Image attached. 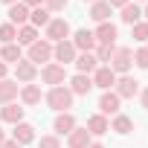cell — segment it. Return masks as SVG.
Listing matches in <instances>:
<instances>
[{
	"label": "cell",
	"mask_w": 148,
	"mask_h": 148,
	"mask_svg": "<svg viewBox=\"0 0 148 148\" xmlns=\"http://www.w3.org/2000/svg\"><path fill=\"white\" fill-rule=\"evenodd\" d=\"M26 58H29L35 67H38V64H49V61H52V44H49L47 38H38V41L29 47Z\"/></svg>",
	"instance_id": "5"
},
{
	"label": "cell",
	"mask_w": 148,
	"mask_h": 148,
	"mask_svg": "<svg viewBox=\"0 0 148 148\" xmlns=\"http://www.w3.org/2000/svg\"><path fill=\"white\" fill-rule=\"evenodd\" d=\"M134 64H136L139 70H148V47H139V49L134 52Z\"/></svg>",
	"instance_id": "33"
},
{
	"label": "cell",
	"mask_w": 148,
	"mask_h": 148,
	"mask_svg": "<svg viewBox=\"0 0 148 148\" xmlns=\"http://www.w3.org/2000/svg\"><path fill=\"white\" fill-rule=\"evenodd\" d=\"M38 79V67L29 61V58H21L18 64H15V82H21V84H32Z\"/></svg>",
	"instance_id": "10"
},
{
	"label": "cell",
	"mask_w": 148,
	"mask_h": 148,
	"mask_svg": "<svg viewBox=\"0 0 148 148\" xmlns=\"http://www.w3.org/2000/svg\"><path fill=\"white\" fill-rule=\"evenodd\" d=\"M52 21V15L44 9V6H38V9H29V23L35 26V29H41V26H47Z\"/></svg>",
	"instance_id": "28"
},
{
	"label": "cell",
	"mask_w": 148,
	"mask_h": 148,
	"mask_svg": "<svg viewBox=\"0 0 148 148\" xmlns=\"http://www.w3.org/2000/svg\"><path fill=\"white\" fill-rule=\"evenodd\" d=\"M70 41H73V47H76V52H93L99 47L96 38H93V29H76L70 35Z\"/></svg>",
	"instance_id": "8"
},
{
	"label": "cell",
	"mask_w": 148,
	"mask_h": 148,
	"mask_svg": "<svg viewBox=\"0 0 148 148\" xmlns=\"http://www.w3.org/2000/svg\"><path fill=\"white\" fill-rule=\"evenodd\" d=\"M93 87H99L102 93L105 90H113V84H116V73L110 70V67H96V73H93Z\"/></svg>",
	"instance_id": "12"
},
{
	"label": "cell",
	"mask_w": 148,
	"mask_h": 148,
	"mask_svg": "<svg viewBox=\"0 0 148 148\" xmlns=\"http://www.w3.org/2000/svg\"><path fill=\"white\" fill-rule=\"evenodd\" d=\"M6 15H9V23L12 26H26L29 23V6H23V3H12Z\"/></svg>",
	"instance_id": "19"
},
{
	"label": "cell",
	"mask_w": 148,
	"mask_h": 148,
	"mask_svg": "<svg viewBox=\"0 0 148 148\" xmlns=\"http://www.w3.org/2000/svg\"><path fill=\"white\" fill-rule=\"evenodd\" d=\"M21 102L26 105V108H32V105H38L41 102V84H21Z\"/></svg>",
	"instance_id": "24"
},
{
	"label": "cell",
	"mask_w": 148,
	"mask_h": 148,
	"mask_svg": "<svg viewBox=\"0 0 148 148\" xmlns=\"http://www.w3.org/2000/svg\"><path fill=\"white\" fill-rule=\"evenodd\" d=\"M113 93H116L119 99H134V96H139V82H136L134 76H116Z\"/></svg>",
	"instance_id": "7"
},
{
	"label": "cell",
	"mask_w": 148,
	"mask_h": 148,
	"mask_svg": "<svg viewBox=\"0 0 148 148\" xmlns=\"http://www.w3.org/2000/svg\"><path fill=\"white\" fill-rule=\"evenodd\" d=\"M6 70H9V64H3V61H0V82L6 79Z\"/></svg>",
	"instance_id": "39"
},
{
	"label": "cell",
	"mask_w": 148,
	"mask_h": 148,
	"mask_svg": "<svg viewBox=\"0 0 148 148\" xmlns=\"http://www.w3.org/2000/svg\"><path fill=\"white\" fill-rule=\"evenodd\" d=\"M87 148H105V145H102V142H90Z\"/></svg>",
	"instance_id": "41"
},
{
	"label": "cell",
	"mask_w": 148,
	"mask_h": 148,
	"mask_svg": "<svg viewBox=\"0 0 148 148\" xmlns=\"http://www.w3.org/2000/svg\"><path fill=\"white\" fill-rule=\"evenodd\" d=\"M145 47H148V44H145Z\"/></svg>",
	"instance_id": "46"
},
{
	"label": "cell",
	"mask_w": 148,
	"mask_h": 148,
	"mask_svg": "<svg viewBox=\"0 0 148 148\" xmlns=\"http://www.w3.org/2000/svg\"><path fill=\"white\" fill-rule=\"evenodd\" d=\"M18 41V26H12L9 21L0 23V44H15Z\"/></svg>",
	"instance_id": "29"
},
{
	"label": "cell",
	"mask_w": 148,
	"mask_h": 148,
	"mask_svg": "<svg viewBox=\"0 0 148 148\" xmlns=\"http://www.w3.org/2000/svg\"><path fill=\"white\" fill-rule=\"evenodd\" d=\"M110 15H113V9H110L108 0H96V3H90V18H93L96 23H108Z\"/></svg>",
	"instance_id": "21"
},
{
	"label": "cell",
	"mask_w": 148,
	"mask_h": 148,
	"mask_svg": "<svg viewBox=\"0 0 148 148\" xmlns=\"http://www.w3.org/2000/svg\"><path fill=\"white\" fill-rule=\"evenodd\" d=\"M67 3H70V0H44V9H47L49 15H55V12H61Z\"/></svg>",
	"instance_id": "34"
},
{
	"label": "cell",
	"mask_w": 148,
	"mask_h": 148,
	"mask_svg": "<svg viewBox=\"0 0 148 148\" xmlns=\"http://www.w3.org/2000/svg\"><path fill=\"white\" fill-rule=\"evenodd\" d=\"M119 21L128 23V26L139 23V21H142V9H139V3H125V6L119 9Z\"/></svg>",
	"instance_id": "22"
},
{
	"label": "cell",
	"mask_w": 148,
	"mask_h": 148,
	"mask_svg": "<svg viewBox=\"0 0 148 148\" xmlns=\"http://www.w3.org/2000/svg\"><path fill=\"white\" fill-rule=\"evenodd\" d=\"M3 148H23V145H18L15 139H6V142H3Z\"/></svg>",
	"instance_id": "38"
},
{
	"label": "cell",
	"mask_w": 148,
	"mask_h": 148,
	"mask_svg": "<svg viewBox=\"0 0 148 148\" xmlns=\"http://www.w3.org/2000/svg\"><path fill=\"white\" fill-rule=\"evenodd\" d=\"M23 58V49H21V44L15 41V44H3L0 47V61L3 64H18Z\"/></svg>",
	"instance_id": "23"
},
{
	"label": "cell",
	"mask_w": 148,
	"mask_h": 148,
	"mask_svg": "<svg viewBox=\"0 0 148 148\" xmlns=\"http://www.w3.org/2000/svg\"><path fill=\"white\" fill-rule=\"evenodd\" d=\"M108 3H110V9H122L125 3H131V0H108Z\"/></svg>",
	"instance_id": "37"
},
{
	"label": "cell",
	"mask_w": 148,
	"mask_h": 148,
	"mask_svg": "<svg viewBox=\"0 0 148 148\" xmlns=\"http://www.w3.org/2000/svg\"><path fill=\"white\" fill-rule=\"evenodd\" d=\"M73 99H76V96L70 93V87H67V84L49 87V90H47V96H44L47 108H49V110H55V113H64V110H70V108H73Z\"/></svg>",
	"instance_id": "1"
},
{
	"label": "cell",
	"mask_w": 148,
	"mask_h": 148,
	"mask_svg": "<svg viewBox=\"0 0 148 148\" xmlns=\"http://www.w3.org/2000/svg\"><path fill=\"white\" fill-rule=\"evenodd\" d=\"M3 3H6V6H12V3H21V0H3Z\"/></svg>",
	"instance_id": "43"
},
{
	"label": "cell",
	"mask_w": 148,
	"mask_h": 148,
	"mask_svg": "<svg viewBox=\"0 0 148 148\" xmlns=\"http://www.w3.org/2000/svg\"><path fill=\"white\" fill-rule=\"evenodd\" d=\"M0 119L9 122V125H18V122H23V108H18V102L3 105V108H0Z\"/></svg>",
	"instance_id": "25"
},
{
	"label": "cell",
	"mask_w": 148,
	"mask_h": 148,
	"mask_svg": "<svg viewBox=\"0 0 148 148\" xmlns=\"http://www.w3.org/2000/svg\"><path fill=\"white\" fill-rule=\"evenodd\" d=\"M67 87H70V93H73V96H87V93L93 90V79H90V76H84V73H76V76L67 82Z\"/></svg>",
	"instance_id": "13"
},
{
	"label": "cell",
	"mask_w": 148,
	"mask_h": 148,
	"mask_svg": "<svg viewBox=\"0 0 148 148\" xmlns=\"http://www.w3.org/2000/svg\"><path fill=\"white\" fill-rule=\"evenodd\" d=\"M113 49H116V47H96V49H93V55H96L99 67H108V64H110V58H113Z\"/></svg>",
	"instance_id": "31"
},
{
	"label": "cell",
	"mask_w": 148,
	"mask_h": 148,
	"mask_svg": "<svg viewBox=\"0 0 148 148\" xmlns=\"http://www.w3.org/2000/svg\"><path fill=\"white\" fill-rule=\"evenodd\" d=\"M131 38L139 41V44H148V21H139L131 26Z\"/></svg>",
	"instance_id": "30"
},
{
	"label": "cell",
	"mask_w": 148,
	"mask_h": 148,
	"mask_svg": "<svg viewBox=\"0 0 148 148\" xmlns=\"http://www.w3.org/2000/svg\"><path fill=\"white\" fill-rule=\"evenodd\" d=\"M119 105H122V99H119L113 90H105V93L99 96V113H102V116H116V113H122Z\"/></svg>",
	"instance_id": "11"
},
{
	"label": "cell",
	"mask_w": 148,
	"mask_h": 148,
	"mask_svg": "<svg viewBox=\"0 0 148 148\" xmlns=\"http://www.w3.org/2000/svg\"><path fill=\"white\" fill-rule=\"evenodd\" d=\"M73 35V29H70V23L64 21V18H52L47 26H44V38L49 41V44H58V41H67Z\"/></svg>",
	"instance_id": "4"
},
{
	"label": "cell",
	"mask_w": 148,
	"mask_h": 148,
	"mask_svg": "<svg viewBox=\"0 0 148 148\" xmlns=\"http://www.w3.org/2000/svg\"><path fill=\"white\" fill-rule=\"evenodd\" d=\"M90 142H93L90 131H87V128H79V125L73 128V134L67 136V145H70V148H87Z\"/></svg>",
	"instance_id": "20"
},
{
	"label": "cell",
	"mask_w": 148,
	"mask_h": 148,
	"mask_svg": "<svg viewBox=\"0 0 148 148\" xmlns=\"http://www.w3.org/2000/svg\"><path fill=\"white\" fill-rule=\"evenodd\" d=\"M3 142H6V131L0 128V148H3Z\"/></svg>",
	"instance_id": "40"
},
{
	"label": "cell",
	"mask_w": 148,
	"mask_h": 148,
	"mask_svg": "<svg viewBox=\"0 0 148 148\" xmlns=\"http://www.w3.org/2000/svg\"><path fill=\"white\" fill-rule=\"evenodd\" d=\"M84 3H96V0H84Z\"/></svg>",
	"instance_id": "45"
},
{
	"label": "cell",
	"mask_w": 148,
	"mask_h": 148,
	"mask_svg": "<svg viewBox=\"0 0 148 148\" xmlns=\"http://www.w3.org/2000/svg\"><path fill=\"white\" fill-rule=\"evenodd\" d=\"M116 23H96V29H93V38H96V44L99 47H116Z\"/></svg>",
	"instance_id": "9"
},
{
	"label": "cell",
	"mask_w": 148,
	"mask_h": 148,
	"mask_svg": "<svg viewBox=\"0 0 148 148\" xmlns=\"http://www.w3.org/2000/svg\"><path fill=\"white\" fill-rule=\"evenodd\" d=\"M73 64H76V70H79V73H84V76H93L96 67H99V61H96V55H93V52H79Z\"/></svg>",
	"instance_id": "18"
},
{
	"label": "cell",
	"mask_w": 148,
	"mask_h": 148,
	"mask_svg": "<svg viewBox=\"0 0 148 148\" xmlns=\"http://www.w3.org/2000/svg\"><path fill=\"white\" fill-rule=\"evenodd\" d=\"M18 93H21V84L15 79H3V82H0V105L18 102Z\"/></svg>",
	"instance_id": "15"
},
{
	"label": "cell",
	"mask_w": 148,
	"mask_h": 148,
	"mask_svg": "<svg viewBox=\"0 0 148 148\" xmlns=\"http://www.w3.org/2000/svg\"><path fill=\"white\" fill-rule=\"evenodd\" d=\"M84 128L90 131V136H102V134L110 131V119L102 116V113H93V116H87V125Z\"/></svg>",
	"instance_id": "16"
},
{
	"label": "cell",
	"mask_w": 148,
	"mask_h": 148,
	"mask_svg": "<svg viewBox=\"0 0 148 148\" xmlns=\"http://www.w3.org/2000/svg\"><path fill=\"white\" fill-rule=\"evenodd\" d=\"M131 3H148V0H131Z\"/></svg>",
	"instance_id": "44"
},
{
	"label": "cell",
	"mask_w": 148,
	"mask_h": 148,
	"mask_svg": "<svg viewBox=\"0 0 148 148\" xmlns=\"http://www.w3.org/2000/svg\"><path fill=\"white\" fill-rule=\"evenodd\" d=\"M12 139H15L18 145H29V142H35L38 136H35V128H32L29 122H18L15 131H12Z\"/></svg>",
	"instance_id": "17"
},
{
	"label": "cell",
	"mask_w": 148,
	"mask_h": 148,
	"mask_svg": "<svg viewBox=\"0 0 148 148\" xmlns=\"http://www.w3.org/2000/svg\"><path fill=\"white\" fill-rule=\"evenodd\" d=\"M38 76H41V82H44V84L58 87V84H67V67H61V64L49 61V64H44V67L38 70Z\"/></svg>",
	"instance_id": "2"
},
{
	"label": "cell",
	"mask_w": 148,
	"mask_h": 148,
	"mask_svg": "<svg viewBox=\"0 0 148 148\" xmlns=\"http://www.w3.org/2000/svg\"><path fill=\"white\" fill-rule=\"evenodd\" d=\"M139 105L148 110V87H142V90H139Z\"/></svg>",
	"instance_id": "35"
},
{
	"label": "cell",
	"mask_w": 148,
	"mask_h": 148,
	"mask_svg": "<svg viewBox=\"0 0 148 148\" xmlns=\"http://www.w3.org/2000/svg\"><path fill=\"white\" fill-rule=\"evenodd\" d=\"M110 131H116L119 136H125V134H131V131H134V119H131V116H125V113H116V116L110 119Z\"/></svg>",
	"instance_id": "27"
},
{
	"label": "cell",
	"mask_w": 148,
	"mask_h": 148,
	"mask_svg": "<svg viewBox=\"0 0 148 148\" xmlns=\"http://www.w3.org/2000/svg\"><path fill=\"white\" fill-rule=\"evenodd\" d=\"M76 47H73V41L67 38V41H58V44H52V61L55 64H61V67H67V64H73L76 61Z\"/></svg>",
	"instance_id": "6"
},
{
	"label": "cell",
	"mask_w": 148,
	"mask_h": 148,
	"mask_svg": "<svg viewBox=\"0 0 148 148\" xmlns=\"http://www.w3.org/2000/svg\"><path fill=\"white\" fill-rule=\"evenodd\" d=\"M116 76H128V70L134 67V49H128V47H116L113 49V58H110V64H108Z\"/></svg>",
	"instance_id": "3"
},
{
	"label": "cell",
	"mask_w": 148,
	"mask_h": 148,
	"mask_svg": "<svg viewBox=\"0 0 148 148\" xmlns=\"http://www.w3.org/2000/svg\"><path fill=\"white\" fill-rule=\"evenodd\" d=\"M142 18H145V21H148V3H145V9H142Z\"/></svg>",
	"instance_id": "42"
},
{
	"label": "cell",
	"mask_w": 148,
	"mask_h": 148,
	"mask_svg": "<svg viewBox=\"0 0 148 148\" xmlns=\"http://www.w3.org/2000/svg\"><path fill=\"white\" fill-rule=\"evenodd\" d=\"M38 38H41V32H38L32 23H26V26H18V44H21V47H32Z\"/></svg>",
	"instance_id": "26"
},
{
	"label": "cell",
	"mask_w": 148,
	"mask_h": 148,
	"mask_svg": "<svg viewBox=\"0 0 148 148\" xmlns=\"http://www.w3.org/2000/svg\"><path fill=\"white\" fill-rule=\"evenodd\" d=\"M35 142H38V148H61V136H55V134H44Z\"/></svg>",
	"instance_id": "32"
},
{
	"label": "cell",
	"mask_w": 148,
	"mask_h": 148,
	"mask_svg": "<svg viewBox=\"0 0 148 148\" xmlns=\"http://www.w3.org/2000/svg\"><path fill=\"white\" fill-rule=\"evenodd\" d=\"M23 6H29V9H38V6H44V0H21Z\"/></svg>",
	"instance_id": "36"
},
{
	"label": "cell",
	"mask_w": 148,
	"mask_h": 148,
	"mask_svg": "<svg viewBox=\"0 0 148 148\" xmlns=\"http://www.w3.org/2000/svg\"><path fill=\"white\" fill-rule=\"evenodd\" d=\"M73 128H76V116H73L70 110L58 113V116H55V122H52L55 136H70V134H73Z\"/></svg>",
	"instance_id": "14"
}]
</instances>
